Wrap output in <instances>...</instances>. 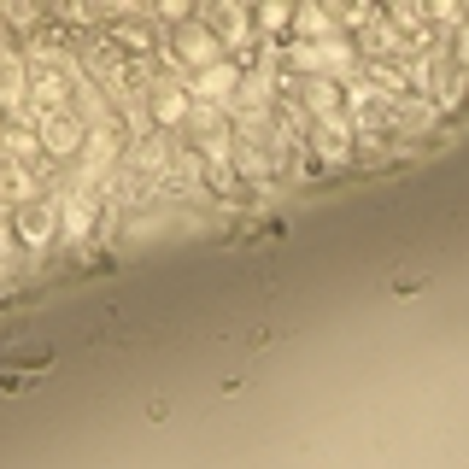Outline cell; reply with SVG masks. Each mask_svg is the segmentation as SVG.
Masks as SVG:
<instances>
[{
	"mask_svg": "<svg viewBox=\"0 0 469 469\" xmlns=\"http://www.w3.org/2000/svg\"><path fill=\"white\" fill-rule=\"evenodd\" d=\"M423 288H428V276H399L393 282V293H423Z\"/></svg>",
	"mask_w": 469,
	"mask_h": 469,
	"instance_id": "1",
	"label": "cell"
}]
</instances>
